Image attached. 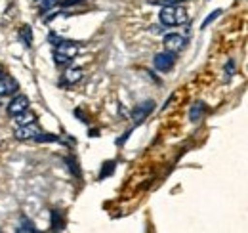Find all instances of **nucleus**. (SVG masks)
I'll list each match as a JSON object with an SVG mask.
<instances>
[{
	"instance_id": "nucleus-13",
	"label": "nucleus",
	"mask_w": 248,
	"mask_h": 233,
	"mask_svg": "<svg viewBox=\"0 0 248 233\" xmlns=\"http://www.w3.org/2000/svg\"><path fill=\"white\" fill-rule=\"evenodd\" d=\"M17 232H29V233H36V228H34V224H32L29 218H25V216H21L19 218V228H17Z\"/></svg>"
},
{
	"instance_id": "nucleus-19",
	"label": "nucleus",
	"mask_w": 248,
	"mask_h": 233,
	"mask_svg": "<svg viewBox=\"0 0 248 233\" xmlns=\"http://www.w3.org/2000/svg\"><path fill=\"white\" fill-rule=\"evenodd\" d=\"M65 161H67V165H69V168H71V172H73V174H75V176H80V170L77 168V161H73L71 157H67Z\"/></svg>"
},
{
	"instance_id": "nucleus-16",
	"label": "nucleus",
	"mask_w": 248,
	"mask_h": 233,
	"mask_svg": "<svg viewBox=\"0 0 248 233\" xmlns=\"http://www.w3.org/2000/svg\"><path fill=\"white\" fill-rule=\"evenodd\" d=\"M60 138L56 134H44V132H38L34 136V142H58Z\"/></svg>"
},
{
	"instance_id": "nucleus-20",
	"label": "nucleus",
	"mask_w": 248,
	"mask_h": 233,
	"mask_svg": "<svg viewBox=\"0 0 248 233\" xmlns=\"http://www.w3.org/2000/svg\"><path fill=\"white\" fill-rule=\"evenodd\" d=\"M36 2H38V4H40L44 10H48V8H50V6H54L58 0H36Z\"/></svg>"
},
{
	"instance_id": "nucleus-21",
	"label": "nucleus",
	"mask_w": 248,
	"mask_h": 233,
	"mask_svg": "<svg viewBox=\"0 0 248 233\" xmlns=\"http://www.w3.org/2000/svg\"><path fill=\"white\" fill-rule=\"evenodd\" d=\"M78 4H84V0H65L63 2V6H67V8L69 6H78Z\"/></svg>"
},
{
	"instance_id": "nucleus-2",
	"label": "nucleus",
	"mask_w": 248,
	"mask_h": 233,
	"mask_svg": "<svg viewBox=\"0 0 248 233\" xmlns=\"http://www.w3.org/2000/svg\"><path fill=\"white\" fill-rule=\"evenodd\" d=\"M78 54V44L77 42H69V40H60L54 48V61L58 65H67L71 63V59Z\"/></svg>"
},
{
	"instance_id": "nucleus-12",
	"label": "nucleus",
	"mask_w": 248,
	"mask_h": 233,
	"mask_svg": "<svg viewBox=\"0 0 248 233\" xmlns=\"http://www.w3.org/2000/svg\"><path fill=\"white\" fill-rule=\"evenodd\" d=\"M19 36H21V40H23V44L27 46V48H31L32 46V31L29 25H23L21 29H19Z\"/></svg>"
},
{
	"instance_id": "nucleus-22",
	"label": "nucleus",
	"mask_w": 248,
	"mask_h": 233,
	"mask_svg": "<svg viewBox=\"0 0 248 233\" xmlns=\"http://www.w3.org/2000/svg\"><path fill=\"white\" fill-rule=\"evenodd\" d=\"M162 4H170V6H176V4H182V2H186V0H160Z\"/></svg>"
},
{
	"instance_id": "nucleus-4",
	"label": "nucleus",
	"mask_w": 248,
	"mask_h": 233,
	"mask_svg": "<svg viewBox=\"0 0 248 233\" xmlns=\"http://www.w3.org/2000/svg\"><path fill=\"white\" fill-rule=\"evenodd\" d=\"M153 109H155V101H153V100H147V101H143V103L136 105V109L132 111V120H134L136 124L143 122L147 116L153 113Z\"/></svg>"
},
{
	"instance_id": "nucleus-17",
	"label": "nucleus",
	"mask_w": 248,
	"mask_h": 233,
	"mask_svg": "<svg viewBox=\"0 0 248 233\" xmlns=\"http://www.w3.org/2000/svg\"><path fill=\"white\" fill-rule=\"evenodd\" d=\"M219 14H221V10H214V12H212V14H210V16H208L204 21H202V29H206V27H208V25H210V23H212L216 17H219Z\"/></svg>"
},
{
	"instance_id": "nucleus-8",
	"label": "nucleus",
	"mask_w": 248,
	"mask_h": 233,
	"mask_svg": "<svg viewBox=\"0 0 248 233\" xmlns=\"http://www.w3.org/2000/svg\"><path fill=\"white\" fill-rule=\"evenodd\" d=\"M82 75H84V71L80 67H69L65 71V75H63V84H69V86L77 84V83L82 81Z\"/></svg>"
},
{
	"instance_id": "nucleus-23",
	"label": "nucleus",
	"mask_w": 248,
	"mask_h": 233,
	"mask_svg": "<svg viewBox=\"0 0 248 233\" xmlns=\"http://www.w3.org/2000/svg\"><path fill=\"white\" fill-rule=\"evenodd\" d=\"M0 77H2V67H0Z\"/></svg>"
},
{
	"instance_id": "nucleus-18",
	"label": "nucleus",
	"mask_w": 248,
	"mask_h": 233,
	"mask_svg": "<svg viewBox=\"0 0 248 233\" xmlns=\"http://www.w3.org/2000/svg\"><path fill=\"white\" fill-rule=\"evenodd\" d=\"M233 71H235V61H233V59H229V61H227V65H225V79H227V81L233 77Z\"/></svg>"
},
{
	"instance_id": "nucleus-10",
	"label": "nucleus",
	"mask_w": 248,
	"mask_h": 233,
	"mask_svg": "<svg viewBox=\"0 0 248 233\" xmlns=\"http://www.w3.org/2000/svg\"><path fill=\"white\" fill-rule=\"evenodd\" d=\"M204 103H195V105H191V111H189V120L191 122H199L201 118H202V115H204Z\"/></svg>"
},
{
	"instance_id": "nucleus-11",
	"label": "nucleus",
	"mask_w": 248,
	"mask_h": 233,
	"mask_svg": "<svg viewBox=\"0 0 248 233\" xmlns=\"http://www.w3.org/2000/svg\"><path fill=\"white\" fill-rule=\"evenodd\" d=\"M50 222H52V230L54 232H62L63 228H65V220H63V214L60 210H52Z\"/></svg>"
},
{
	"instance_id": "nucleus-5",
	"label": "nucleus",
	"mask_w": 248,
	"mask_h": 233,
	"mask_svg": "<svg viewBox=\"0 0 248 233\" xmlns=\"http://www.w3.org/2000/svg\"><path fill=\"white\" fill-rule=\"evenodd\" d=\"M186 36H182V34H178V33H168V34H164V48L168 50V52H180V50H184L186 48Z\"/></svg>"
},
{
	"instance_id": "nucleus-15",
	"label": "nucleus",
	"mask_w": 248,
	"mask_h": 233,
	"mask_svg": "<svg viewBox=\"0 0 248 233\" xmlns=\"http://www.w3.org/2000/svg\"><path fill=\"white\" fill-rule=\"evenodd\" d=\"M113 170H115V163H113V161H107V163L103 165L101 172H99V180H103V178L111 176V174H113Z\"/></svg>"
},
{
	"instance_id": "nucleus-3",
	"label": "nucleus",
	"mask_w": 248,
	"mask_h": 233,
	"mask_svg": "<svg viewBox=\"0 0 248 233\" xmlns=\"http://www.w3.org/2000/svg\"><path fill=\"white\" fill-rule=\"evenodd\" d=\"M174 63H176V56H174V52H160V54H156L155 59H153V65H155L156 71H160V73H166V71H170L172 67H174Z\"/></svg>"
},
{
	"instance_id": "nucleus-14",
	"label": "nucleus",
	"mask_w": 248,
	"mask_h": 233,
	"mask_svg": "<svg viewBox=\"0 0 248 233\" xmlns=\"http://www.w3.org/2000/svg\"><path fill=\"white\" fill-rule=\"evenodd\" d=\"M32 120H34V115L29 113V109H27V111H23V113H19V115H16V122H17V126H21V124H31Z\"/></svg>"
},
{
	"instance_id": "nucleus-1",
	"label": "nucleus",
	"mask_w": 248,
	"mask_h": 233,
	"mask_svg": "<svg viewBox=\"0 0 248 233\" xmlns=\"http://www.w3.org/2000/svg\"><path fill=\"white\" fill-rule=\"evenodd\" d=\"M158 19H160V23L166 25V27L182 25V23H187V12L184 8H176V6L166 4V6L158 12Z\"/></svg>"
},
{
	"instance_id": "nucleus-9",
	"label": "nucleus",
	"mask_w": 248,
	"mask_h": 233,
	"mask_svg": "<svg viewBox=\"0 0 248 233\" xmlns=\"http://www.w3.org/2000/svg\"><path fill=\"white\" fill-rule=\"evenodd\" d=\"M17 90V81L12 77H0V98Z\"/></svg>"
},
{
	"instance_id": "nucleus-6",
	"label": "nucleus",
	"mask_w": 248,
	"mask_h": 233,
	"mask_svg": "<svg viewBox=\"0 0 248 233\" xmlns=\"http://www.w3.org/2000/svg\"><path fill=\"white\" fill-rule=\"evenodd\" d=\"M27 109H29V98L23 96V94L16 96V98L8 103V107H6L8 115H12V116L19 115V113H23V111H27Z\"/></svg>"
},
{
	"instance_id": "nucleus-7",
	"label": "nucleus",
	"mask_w": 248,
	"mask_h": 233,
	"mask_svg": "<svg viewBox=\"0 0 248 233\" xmlns=\"http://www.w3.org/2000/svg\"><path fill=\"white\" fill-rule=\"evenodd\" d=\"M38 132H40V128L34 122H31V124H21V126L16 128V138L19 142H29V140H34V136Z\"/></svg>"
}]
</instances>
